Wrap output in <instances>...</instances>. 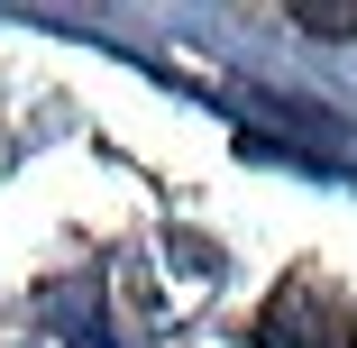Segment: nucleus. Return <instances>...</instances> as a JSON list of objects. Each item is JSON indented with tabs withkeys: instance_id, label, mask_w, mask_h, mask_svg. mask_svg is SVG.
<instances>
[{
	"instance_id": "1",
	"label": "nucleus",
	"mask_w": 357,
	"mask_h": 348,
	"mask_svg": "<svg viewBox=\"0 0 357 348\" xmlns=\"http://www.w3.org/2000/svg\"><path fill=\"white\" fill-rule=\"evenodd\" d=\"M339 294L330 285H312V275H294L266 312H257V348H348V330L330 321V330H312V312H330Z\"/></svg>"
}]
</instances>
